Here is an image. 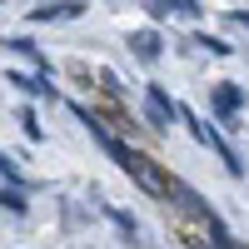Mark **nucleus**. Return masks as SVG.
<instances>
[{
	"label": "nucleus",
	"mask_w": 249,
	"mask_h": 249,
	"mask_svg": "<svg viewBox=\"0 0 249 249\" xmlns=\"http://www.w3.org/2000/svg\"><path fill=\"white\" fill-rule=\"evenodd\" d=\"M195 50L219 55V60H224V55H234V50H230V40H219V35H210V30H195Z\"/></svg>",
	"instance_id": "nucleus-11"
},
{
	"label": "nucleus",
	"mask_w": 249,
	"mask_h": 249,
	"mask_svg": "<svg viewBox=\"0 0 249 249\" xmlns=\"http://www.w3.org/2000/svg\"><path fill=\"white\" fill-rule=\"evenodd\" d=\"M20 130H25L30 140H45V130H40V120H35V110H30V105L20 110Z\"/></svg>",
	"instance_id": "nucleus-14"
},
{
	"label": "nucleus",
	"mask_w": 249,
	"mask_h": 249,
	"mask_svg": "<svg viewBox=\"0 0 249 249\" xmlns=\"http://www.w3.org/2000/svg\"><path fill=\"white\" fill-rule=\"evenodd\" d=\"M130 55L140 60V65H155V60L164 55V35L155 25H144V30H130Z\"/></svg>",
	"instance_id": "nucleus-6"
},
{
	"label": "nucleus",
	"mask_w": 249,
	"mask_h": 249,
	"mask_svg": "<svg viewBox=\"0 0 249 249\" xmlns=\"http://www.w3.org/2000/svg\"><path fill=\"white\" fill-rule=\"evenodd\" d=\"M100 150H105L115 164H124V170L135 175V184H140L144 195H170V175H164V170H160V164H155L150 155H140L135 144H124L120 135H110L105 144H100Z\"/></svg>",
	"instance_id": "nucleus-1"
},
{
	"label": "nucleus",
	"mask_w": 249,
	"mask_h": 249,
	"mask_svg": "<svg viewBox=\"0 0 249 249\" xmlns=\"http://www.w3.org/2000/svg\"><path fill=\"white\" fill-rule=\"evenodd\" d=\"M80 15H85V0H45L30 10L35 25H60V20H80Z\"/></svg>",
	"instance_id": "nucleus-5"
},
{
	"label": "nucleus",
	"mask_w": 249,
	"mask_h": 249,
	"mask_svg": "<svg viewBox=\"0 0 249 249\" xmlns=\"http://www.w3.org/2000/svg\"><path fill=\"white\" fill-rule=\"evenodd\" d=\"M0 210H5L10 219H25V214H30V204H25V190H20V184H5V190H0Z\"/></svg>",
	"instance_id": "nucleus-10"
},
{
	"label": "nucleus",
	"mask_w": 249,
	"mask_h": 249,
	"mask_svg": "<svg viewBox=\"0 0 249 249\" xmlns=\"http://www.w3.org/2000/svg\"><path fill=\"white\" fill-rule=\"evenodd\" d=\"M105 214H110V224H115V230H120V234H124V239H130V244H135V239H140V224H135V219H130V214H124V210H110V204H105Z\"/></svg>",
	"instance_id": "nucleus-12"
},
{
	"label": "nucleus",
	"mask_w": 249,
	"mask_h": 249,
	"mask_svg": "<svg viewBox=\"0 0 249 249\" xmlns=\"http://www.w3.org/2000/svg\"><path fill=\"white\" fill-rule=\"evenodd\" d=\"M239 105H244V90H239V85H230V80L210 85V110H214L219 120H234V115H239Z\"/></svg>",
	"instance_id": "nucleus-8"
},
{
	"label": "nucleus",
	"mask_w": 249,
	"mask_h": 249,
	"mask_svg": "<svg viewBox=\"0 0 249 249\" xmlns=\"http://www.w3.org/2000/svg\"><path fill=\"white\" fill-rule=\"evenodd\" d=\"M5 85H10V90H25L30 100H55V95H60V90L50 85V75H40V70H35V75H20V70H5Z\"/></svg>",
	"instance_id": "nucleus-7"
},
{
	"label": "nucleus",
	"mask_w": 249,
	"mask_h": 249,
	"mask_svg": "<svg viewBox=\"0 0 249 249\" xmlns=\"http://www.w3.org/2000/svg\"><path fill=\"white\" fill-rule=\"evenodd\" d=\"M179 120H184V124H190V135H195V140L204 144V150H214V155H219V164H224V170H230L234 179L244 175V160H239V155L230 150V144H224V135H219V130H214V124H210V120H204V115H195V110H184Z\"/></svg>",
	"instance_id": "nucleus-2"
},
{
	"label": "nucleus",
	"mask_w": 249,
	"mask_h": 249,
	"mask_svg": "<svg viewBox=\"0 0 249 249\" xmlns=\"http://www.w3.org/2000/svg\"><path fill=\"white\" fill-rule=\"evenodd\" d=\"M0 175H5V184H20V190H25V184H30V179H25V170H20V164H15L10 155L0 160Z\"/></svg>",
	"instance_id": "nucleus-13"
},
{
	"label": "nucleus",
	"mask_w": 249,
	"mask_h": 249,
	"mask_svg": "<svg viewBox=\"0 0 249 249\" xmlns=\"http://www.w3.org/2000/svg\"><path fill=\"white\" fill-rule=\"evenodd\" d=\"M144 10H150V20H170V15H179V20H199V15H204L199 0H144Z\"/></svg>",
	"instance_id": "nucleus-9"
},
{
	"label": "nucleus",
	"mask_w": 249,
	"mask_h": 249,
	"mask_svg": "<svg viewBox=\"0 0 249 249\" xmlns=\"http://www.w3.org/2000/svg\"><path fill=\"white\" fill-rule=\"evenodd\" d=\"M230 20H234L239 30H249V10H230Z\"/></svg>",
	"instance_id": "nucleus-15"
},
{
	"label": "nucleus",
	"mask_w": 249,
	"mask_h": 249,
	"mask_svg": "<svg viewBox=\"0 0 249 249\" xmlns=\"http://www.w3.org/2000/svg\"><path fill=\"white\" fill-rule=\"evenodd\" d=\"M170 199H175V204H179V210L190 214V219H199V224H204V230H210V234H219V230H224L219 210H214V204L204 199L199 190H190V184H184V179H175V175H170Z\"/></svg>",
	"instance_id": "nucleus-3"
},
{
	"label": "nucleus",
	"mask_w": 249,
	"mask_h": 249,
	"mask_svg": "<svg viewBox=\"0 0 249 249\" xmlns=\"http://www.w3.org/2000/svg\"><path fill=\"white\" fill-rule=\"evenodd\" d=\"M179 115H184V105H175L164 85H144V124H150L155 135H170V124Z\"/></svg>",
	"instance_id": "nucleus-4"
}]
</instances>
